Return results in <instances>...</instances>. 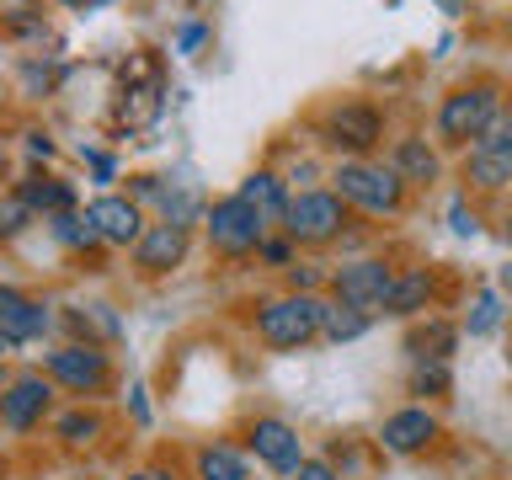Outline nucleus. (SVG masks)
<instances>
[{"instance_id": "nucleus-5", "label": "nucleus", "mask_w": 512, "mask_h": 480, "mask_svg": "<svg viewBox=\"0 0 512 480\" xmlns=\"http://www.w3.org/2000/svg\"><path fill=\"white\" fill-rule=\"evenodd\" d=\"M262 235H267V219L256 214L240 192L214 203V214H208V240H214L219 256H246V251L262 246Z\"/></svg>"}, {"instance_id": "nucleus-2", "label": "nucleus", "mask_w": 512, "mask_h": 480, "mask_svg": "<svg viewBox=\"0 0 512 480\" xmlns=\"http://www.w3.org/2000/svg\"><path fill=\"white\" fill-rule=\"evenodd\" d=\"M320 326H326V299H315V294L272 299V304H262V315H256V331H262V342H267V347H283V352L315 342Z\"/></svg>"}, {"instance_id": "nucleus-3", "label": "nucleus", "mask_w": 512, "mask_h": 480, "mask_svg": "<svg viewBox=\"0 0 512 480\" xmlns=\"http://www.w3.org/2000/svg\"><path fill=\"white\" fill-rule=\"evenodd\" d=\"M502 118V91L496 86H464L454 96H443V107H438V134L448 144H470L480 139L486 128Z\"/></svg>"}, {"instance_id": "nucleus-27", "label": "nucleus", "mask_w": 512, "mask_h": 480, "mask_svg": "<svg viewBox=\"0 0 512 480\" xmlns=\"http://www.w3.org/2000/svg\"><path fill=\"white\" fill-rule=\"evenodd\" d=\"M27 219H32V203L22 198V192H16V198H6V203H0V235H16V230H22Z\"/></svg>"}, {"instance_id": "nucleus-11", "label": "nucleus", "mask_w": 512, "mask_h": 480, "mask_svg": "<svg viewBox=\"0 0 512 480\" xmlns=\"http://www.w3.org/2000/svg\"><path fill=\"white\" fill-rule=\"evenodd\" d=\"M48 331V310L38 299H27L22 288H0V342L6 347H27Z\"/></svg>"}, {"instance_id": "nucleus-17", "label": "nucleus", "mask_w": 512, "mask_h": 480, "mask_svg": "<svg viewBox=\"0 0 512 480\" xmlns=\"http://www.w3.org/2000/svg\"><path fill=\"white\" fill-rule=\"evenodd\" d=\"M427 299H432V272H400V278L390 283V299H384V315H416V310H427Z\"/></svg>"}, {"instance_id": "nucleus-10", "label": "nucleus", "mask_w": 512, "mask_h": 480, "mask_svg": "<svg viewBox=\"0 0 512 480\" xmlns=\"http://www.w3.org/2000/svg\"><path fill=\"white\" fill-rule=\"evenodd\" d=\"M48 400H54V390H48L43 374H22L6 384V395H0V422H6L11 432H32L48 416Z\"/></svg>"}, {"instance_id": "nucleus-37", "label": "nucleus", "mask_w": 512, "mask_h": 480, "mask_svg": "<svg viewBox=\"0 0 512 480\" xmlns=\"http://www.w3.org/2000/svg\"><path fill=\"white\" fill-rule=\"evenodd\" d=\"M507 240H512V214H507Z\"/></svg>"}, {"instance_id": "nucleus-25", "label": "nucleus", "mask_w": 512, "mask_h": 480, "mask_svg": "<svg viewBox=\"0 0 512 480\" xmlns=\"http://www.w3.org/2000/svg\"><path fill=\"white\" fill-rule=\"evenodd\" d=\"M496 320H502V299L491 294H475V315H470V336H491L496 331Z\"/></svg>"}, {"instance_id": "nucleus-18", "label": "nucleus", "mask_w": 512, "mask_h": 480, "mask_svg": "<svg viewBox=\"0 0 512 480\" xmlns=\"http://www.w3.org/2000/svg\"><path fill=\"white\" fill-rule=\"evenodd\" d=\"M198 480H251V470L240 459V448L208 443V448H198Z\"/></svg>"}, {"instance_id": "nucleus-15", "label": "nucleus", "mask_w": 512, "mask_h": 480, "mask_svg": "<svg viewBox=\"0 0 512 480\" xmlns=\"http://www.w3.org/2000/svg\"><path fill=\"white\" fill-rule=\"evenodd\" d=\"M139 267L144 272H171V267H182V256H187V230L182 224H155V230H144L139 235Z\"/></svg>"}, {"instance_id": "nucleus-13", "label": "nucleus", "mask_w": 512, "mask_h": 480, "mask_svg": "<svg viewBox=\"0 0 512 480\" xmlns=\"http://www.w3.org/2000/svg\"><path fill=\"white\" fill-rule=\"evenodd\" d=\"M86 224L107 240V246H139V235H144L139 203H128V198H96L86 208Z\"/></svg>"}, {"instance_id": "nucleus-19", "label": "nucleus", "mask_w": 512, "mask_h": 480, "mask_svg": "<svg viewBox=\"0 0 512 480\" xmlns=\"http://www.w3.org/2000/svg\"><path fill=\"white\" fill-rule=\"evenodd\" d=\"M395 171H400V182H432V176H438V155L427 150V139H400L395 144Z\"/></svg>"}, {"instance_id": "nucleus-38", "label": "nucleus", "mask_w": 512, "mask_h": 480, "mask_svg": "<svg viewBox=\"0 0 512 480\" xmlns=\"http://www.w3.org/2000/svg\"><path fill=\"white\" fill-rule=\"evenodd\" d=\"M507 128H512V112H507Z\"/></svg>"}, {"instance_id": "nucleus-29", "label": "nucleus", "mask_w": 512, "mask_h": 480, "mask_svg": "<svg viewBox=\"0 0 512 480\" xmlns=\"http://www.w3.org/2000/svg\"><path fill=\"white\" fill-rule=\"evenodd\" d=\"M448 219H454V230H459V235H475V214H464V203L448 208Z\"/></svg>"}, {"instance_id": "nucleus-20", "label": "nucleus", "mask_w": 512, "mask_h": 480, "mask_svg": "<svg viewBox=\"0 0 512 480\" xmlns=\"http://www.w3.org/2000/svg\"><path fill=\"white\" fill-rule=\"evenodd\" d=\"M454 342H459V331H454V326H443V320H432V326H422V331H411V336H406V347L416 352V363H422V358H443V363H448Z\"/></svg>"}, {"instance_id": "nucleus-24", "label": "nucleus", "mask_w": 512, "mask_h": 480, "mask_svg": "<svg viewBox=\"0 0 512 480\" xmlns=\"http://www.w3.org/2000/svg\"><path fill=\"white\" fill-rule=\"evenodd\" d=\"M411 390H416V395H427V390L443 395V390H448V363H443V358H422V363H416Z\"/></svg>"}, {"instance_id": "nucleus-6", "label": "nucleus", "mask_w": 512, "mask_h": 480, "mask_svg": "<svg viewBox=\"0 0 512 480\" xmlns=\"http://www.w3.org/2000/svg\"><path fill=\"white\" fill-rule=\"evenodd\" d=\"M390 283H395V272L374 262V256H363V262H347L342 272L331 278L336 288V304H352V310H384V299H390Z\"/></svg>"}, {"instance_id": "nucleus-23", "label": "nucleus", "mask_w": 512, "mask_h": 480, "mask_svg": "<svg viewBox=\"0 0 512 480\" xmlns=\"http://www.w3.org/2000/svg\"><path fill=\"white\" fill-rule=\"evenodd\" d=\"M59 438H64V443H96V438H102V416H96V411L59 416Z\"/></svg>"}, {"instance_id": "nucleus-33", "label": "nucleus", "mask_w": 512, "mask_h": 480, "mask_svg": "<svg viewBox=\"0 0 512 480\" xmlns=\"http://www.w3.org/2000/svg\"><path fill=\"white\" fill-rule=\"evenodd\" d=\"M438 6H443V11H459V6H464V0H438Z\"/></svg>"}, {"instance_id": "nucleus-32", "label": "nucleus", "mask_w": 512, "mask_h": 480, "mask_svg": "<svg viewBox=\"0 0 512 480\" xmlns=\"http://www.w3.org/2000/svg\"><path fill=\"white\" fill-rule=\"evenodd\" d=\"M502 288H507V294H512V262L502 267Z\"/></svg>"}, {"instance_id": "nucleus-8", "label": "nucleus", "mask_w": 512, "mask_h": 480, "mask_svg": "<svg viewBox=\"0 0 512 480\" xmlns=\"http://www.w3.org/2000/svg\"><path fill=\"white\" fill-rule=\"evenodd\" d=\"M246 443H251V454L262 459L267 470H278V475H294L304 464V443H299V432L288 427L283 416H256Z\"/></svg>"}, {"instance_id": "nucleus-21", "label": "nucleus", "mask_w": 512, "mask_h": 480, "mask_svg": "<svg viewBox=\"0 0 512 480\" xmlns=\"http://www.w3.org/2000/svg\"><path fill=\"white\" fill-rule=\"evenodd\" d=\"M368 331V315L363 310H352V304H326V326H320V336L326 342H358V336Z\"/></svg>"}, {"instance_id": "nucleus-12", "label": "nucleus", "mask_w": 512, "mask_h": 480, "mask_svg": "<svg viewBox=\"0 0 512 480\" xmlns=\"http://www.w3.org/2000/svg\"><path fill=\"white\" fill-rule=\"evenodd\" d=\"M326 134H331V144H342V150H374L379 144V134H384V123H379V112L368 107V102H342L326 118Z\"/></svg>"}, {"instance_id": "nucleus-4", "label": "nucleus", "mask_w": 512, "mask_h": 480, "mask_svg": "<svg viewBox=\"0 0 512 480\" xmlns=\"http://www.w3.org/2000/svg\"><path fill=\"white\" fill-rule=\"evenodd\" d=\"M342 198L336 192H299L294 203H288V219H283V230L288 240H299V246H326V240L342 235Z\"/></svg>"}, {"instance_id": "nucleus-16", "label": "nucleus", "mask_w": 512, "mask_h": 480, "mask_svg": "<svg viewBox=\"0 0 512 480\" xmlns=\"http://www.w3.org/2000/svg\"><path fill=\"white\" fill-rule=\"evenodd\" d=\"M240 198H246V203L256 208V214L267 219V224H272V219H288V203H294V198L283 192L278 176H267V171L246 176V182H240Z\"/></svg>"}, {"instance_id": "nucleus-28", "label": "nucleus", "mask_w": 512, "mask_h": 480, "mask_svg": "<svg viewBox=\"0 0 512 480\" xmlns=\"http://www.w3.org/2000/svg\"><path fill=\"white\" fill-rule=\"evenodd\" d=\"M294 480H336V470H331L326 459H304L299 470H294Z\"/></svg>"}, {"instance_id": "nucleus-34", "label": "nucleus", "mask_w": 512, "mask_h": 480, "mask_svg": "<svg viewBox=\"0 0 512 480\" xmlns=\"http://www.w3.org/2000/svg\"><path fill=\"white\" fill-rule=\"evenodd\" d=\"M0 374H6V342H0Z\"/></svg>"}, {"instance_id": "nucleus-14", "label": "nucleus", "mask_w": 512, "mask_h": 480, "mask_svg": "<svg viewBox=\"0 0 512 480\" xmlns=\"http://www.w3.org/2000/svg\"><path fill=\"white\" fill-rule=\"evenodd\" d=\"M432 438H438V416L422 411V406L395 411L390 422H384V432H379V443L390 448V454H416V448H427Z\"/></svg>"}, {"instance_id": "nucleus-30", "label": "nucleus", "mask_w": 512, "mask_h": 480, "mask_svg": "<svg viewBox=\"0 0 512 480\" xmlns=\"http://www.w3.org/2000/svg\"><path fill=\"white\" fill-rule=\"evenodd\" d=\"M262 251H267V262H288V246H283V240H267Z\"/></svg>"}, {"instance_id": "nucleus-35", "label": "nucleus", "mask_w": 512, "mask_h": 480, "mask_svg": "<svg viewBox=\"0 0 512 480\" xmlns=\"http://www.w3.org/2000/svg\"><path fill=\"white\" fill-rule=\"evenodd\" d=\"M134 480H155V475H150V470H144V475H134Z\"/></svg>"}, {"instance_id": "nucleus-26", "label": "nucleus", "mask_w": 512, "mask_h": 480, "mask_svg": "<svg viewBox=\"0 0 512 480\" xmlns=\"http://www.w3.org/2000/svg\"><path fill=\"white\" fill-rule=\"evenodd\" d=\"M54 235L64 240V246H96V240H102L86 219H75V214H59V219H54Z\"/></svg>"}, {"instance_id": "nucleus-9", "label": "nucleus", "mask_w": 512, "mask_h": 480, "mask_svg": "<svg viewBox=\"0 0 512 480\" xmlns=\"http://www.w3.org/2000/svg\"><path fill=\"white\" fill-rule=\"evenodd\" d=\"M470 182L486 187V192L512 182V128H507V118H496L486 134L475 139V150H470Z\"/></svg>"}, {"instance_id": "nucleus-22", "label": "nucleus", "mask_w": 512, "mask_h": 480, "mask_svg": "<svg viewBox=\"0 0 512 480\" xmlns=\"http://www.w3.org/2000/svg\"><path fill=\"white\" fill-rule=\"evenodd\" d=\"M22 198H27L32 208H54V214H70L75 192L59 187V182H22Z\"/></svg>"}, {"instance_id": "nucleus-1", "label": "nucleus", "mask_w": 512, "mask_h": 480, "mask_svg": "<svg viewBox=\"0 0 512 480\" xmlns=\"http://www.w3.org/2000/svg\"><path fill=\"white\" fill-rule=\"evenodd\" d=\"M336 198L342 203H358L363 214H400L406 203V182H400L395 166H374V160H347L336 166Z\"/></svg>"}, {"instance_id": "nucleus-36", "label": "nucleus", "mask_w": 512, "mask_h": 480, "mask_svg": "<svg viewBox=\"0 0 512 480\" xmlns=\"http://www.w3.org/2000/svg\"><path fill=\"white\" fill-rule=\"evenodd\" d=\"M150 475H155V480H171V475H160V470H150Z\"/></svg>"}, {"instance_id": "nucleus-31", "label": "nucleus", "mask_w": 512, "mask_h": 480, "mask_svg": "<svg viewBox=\"0 0 512 480\" xmlns=\"http://www.w3.org/2000/svg\"><path fill=\"white\" fill-rule=\"evenodd\" d=\"M59 6H70V11H86V6H91V0H59Z\"/></svg>"}, {"instance_id": "nucleus-7", "label": "nucleus", "mask_w": 512, "mask_h": 480, "mask_svg": "<svg viewBox=\"0 0 512 480\" xmlns=\"http://www.w3.org/2000/svg\"><path fill=\"white\" fill-rule=\"evenodd\" d=\"M48 374H54L59 384H70L75 395H102L107 390V352L91 347V342H70L59 352H48Z\"/></svg>"}]
</instances>
